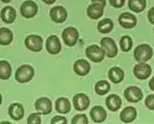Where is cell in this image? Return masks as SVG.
<instances>
[{
    "label": "cell",
    "mask_w": 154,
    "mask_h": 124,
    "mask_svg": "<svg viewBox=\"0 0 154 124\" xmlns=\"http://www.w3.org/2000/svg\"><path fill=\"white\" fill-rule=\"evenodd\" d=\"M35 108L40 114H49L52 112V102L47 97L38 98L35 102Z\"/></svg>",
    "instance_id": "cell-11"
},
{
    "label": "cell",
    "mask_w": 154,
    "mask_h": 124,
    "mask_svg": "<svg viewBox=\"0 0 154 124\" xmlns=\"http://www.w3.org/2000/svg\"><path fill=\"white\" fill-rule=\"evenodd\" d=\"M152 56H153V48L147 44L139 45L134 50V58L138 62H147L152 58Z\"/></svg>",
    "instance_id": "cell-2"
},
{
    "label": "cell",
    "mask_w": 154,
    "mask_h": 124,
    "mask_svg": "<svg viewBox=\"0 0 154 124\" xmlns=\"http://www.w3.org/2000/svg\"><path fill=\"white\" fill-rule=\"evenodd\" d=\"M147 6L146 0H128V8L134 12H142Z\"/></svg>",
    "instance_id": "cell-27"
},
{
    "label": "cell",
    "mask_w": 154,
    "mask_h": 124,
    "mask_svg": "<svg viewBox=\"0 0 154 124\" xmlns=\"http://www.w3.org/2000/svg\"><path fill=\"white\" fill-rule=\"evenodd\" d=\"M137 118V109L134 107H126L120 114V119L123 123H131Z\"/></svg>",
    "instance_id": "cell-20"
},
{
    "label": "cell",
    "mask_w": 154,
    "mask_h": 124,
    "mask_svg": "<svg viewBox=\"0 0 154 124\" xmlns=\"http://www.w3.org/2000/svg\"><path fill=\"white\" fill-rule=\"evenodd\" d=\"M149 88H150L152 91H154V77L149 81Z\"/></svg>",
    "instance_id": "cell-38"
},
{
    "label": "cell",
    "mask_w": 154,
    "mask_h": 124,
    "mask_svg": "<svg viewBox=\"0 0 154 124\" xmlns=\"http://www.w3.org/2000/svg\"><path fill=\"white\" fill-rule=\"evenodd\" d=\"M89 104H90V98H89L85 93H78L75 94L73 98V106L76 110L83 112L85 109H88Z\"/></svg>",
    "instance_id": "cell-12"
},
{
    "label": "cell",
    "mask_w": 154,
    "mask_h": 124,
    "mask_svg": "<svg viewBox=\"0 0 154 124\" xmlns=\"http://www.w3.org/2000/svg\"><path fill=\"white\" fill-rule=\"evenodd\" d=\"M113 29V21L111 19H104L97 24V30L101 34H109Z\"/></svg>",
    "instance_id": "cell-26"
},
{
    "label": "cell",
    "mask_w": 154,
    "mask_h": 124,
    "mask_svg": "<svg viewBox=\"0 0 154 124\" xmlns=\"http://www.w3.org/2000/svg\"><path fill=\"white\" fill-rule=\"evenodd\" d=\"M146 107L150 110H154V94H149L146 98Z\"/></svg>",
    "instance_id": "cell-32"
},
{
    "label": "cell",
    "mask_w": 154,
    "mask_h": 124,
    "mask_svg": "<svg viewBox=\"0 0 154 124\" xmlns=\"http://www.w3.org/2000/svg\"><path fill=\"white\" fill-rule=\"evenodd\" d=\"M2 102H3V96H2V93H0V106H2Z\"/></svg>",
    "instance_id": "cell-40"
},
{
    "label": "cell",
    "mask_w": 154,
    "mask_h": 124,
    "mask_svg": "<svg viewBox=\"0 0 154 124\" xmlns=\"http://www.w3.org/2000/svg\"><path fill=\"white\" fill-rule=\"evenodd\" d=\"M125 98L131 103H137L143 98V92L136 86H130L125 90Z\"/></svg>",
    "instance_id": "cell-8"
},
{
    "label": "cell",
    "mask_w": 154,
    "mask_h": 124,
    "mask_svg": "<svg viewBox=\"0 0 154 124\" xmlns=\"http://www.w3.org/2000/svg\"><path fill=\"white\" fill-rule=\"evenodd\" d=\"M86 12H88V16L90 18V19L97 20V19H100L102 15H104V6H101V5H99V4H94V3H93L88 8Z\"/></svg>",
    "instance_id": "cell-21"
},
{
    "label": "cell",
    "mask_w": 154,
    "mask_h": 124,
    "mask_svg": "<svg viewBox=\"0 0 154 124\" xmlns=\"http://www.w3.org/2000/svg\"><path fill=\"white\" fill-rule=\"evenodd\" d=\"M119 22L123 29H133L137 25V18L131 12L126 11L119 16Z\"/></svg>",
    "instance_id": "cell-13"
},
{
    "label": "cell",
    "mask_w": 154,
    "mask_h": 124,
    "mask_svg": "<svg viewBox=\"0 0 154 124\" xmlns=\"http://www.w3.org/2000/svg\"><path fill=\"white\" fill-rule=\"evenodd\" d=\"M106 106L111 112H116L121 108L122 106V101L117 94H110L106 98Z\"/></svg>",
    "instance_id": "cell-22"
},
{
    "label": "cell",
    "mask_w": 154,
    "mask_h": 124,
    "mask_svg": "<svg viewBox=\"0 0 154 124\" xmlns=\"http://www.w3.org/2000/svg\"><path fill=\"white\" fill-rule=\"evenodd\" d=\"M14 40V34L8 28H0V45L6 46L10 45Z\"/></svg>",
    "instance_id": "cell-24"
},
{
    "label": "cell",
    "mask_w": 154,
    "mask_h": 124,
    "mask_svg": "<svg viewBox=\"0 0 154 124\" xmlns=\"http://www.w3.org/2000/svg\"><path fill=\"white\" fill-rule=\"evenodd\" d=\"M0 18L5 24H12L16 20V10L12 6H4L0 11Z\"/></svg>",
    "instance_id": "cell-16"
},
{
    "label": "cell",
    "mask_w": 154,
    "mask_h": 124,
    "mask_svg": "<svg viewBox=\"0 0 154 124\" xmlns=\"http://www.w3.org/2000/svg\"><path fill=\"white\" fill-rule=\"evenodd\" d=\"M91 3H94V4H99V5H101V6H104V8H105V5H106V0H91Z\"/></svg>",
    "instance_id": "cell-36"
},
{
    "label": "cell",
    "mask_w": 154,
    "mask_h": 124,
    "mask_svg": "<svg viewBox=\"0 0 154 124\" xmlns=\"http://www.w3.org/2000/svg\"><path fill=\"white\" fill-rule=\"evenodd\" d=\"M153 31H154V30H153Z\"/></svg>",
    "instance_id": "cell-41"
},
{
    "label": "cell",
    "mask_w": 154,
    "mask_h": 124,
    "mask_svg": "<svg viewBox=\"0 0 154 124\" xmlns=\"http://www.w3.org/2000/svg\"><path fill=\"white\" fill-rule=\"evenodd\" d=\"M25 46L32 52H40L43 48V40L38 35H29L25 39Z\"/></svg>",
    "instance_id": "cell-5"
},
{
    "label": "cell",
    "mask_w": 154,
    "mask_h": 124,
    "mask_svg": "<svg viewBox=\"0 0 154 124\" xmlns=\"http://www.w3.org/2000/svg\"><path fill=\"white\" fill-rule=\"evenodd\" d=\"M51 123H52V124H56V123L66 124V123H67V118H64V117H54V118H52Z\"/></svg>",
    "instance_id": "cell-34"
},
{
    "label": "cell",
    "mask_w": 154,
    "mask_h": 124,
    "mask_svg": "<svg viewBox=\"0 0 154 124\" xmlns=\"http://www.w3.org/2000/svg\"><path fill=\"white\" fill-rule=\"evenodd\" d=\"M9 116L14 120H20L25 116V108L21 103H12L9 107Z\"/></svg>",
    "instance_id": "cell-17"
},
{
    "label": "cell",
    "mask_w": 154,
    "mask_h": 124,
    "mask_svg": "<svg viewBox=\"0 0 154 124\" xmlns=\"http://www.w3.org/2000/svg\"><path fill=\"white\" fill-rule=\"evenodd\" d=\"M62 39L64 41L67 46L72 47L74 46L76 42H78V39H79V31L78 29H75L73 26H69V28H66L62 32Z\"/></svg>",
    "instance_id": "cell-4"
},
{
    "label": "cell",
    "mask_w": 154,
    "mask_h": 124,
    "mask_svg": "<svg viewBox=\"0 0 154 124\" xmlns=\"http://www.w3.org/2000/svg\"><path fill=\"white\" fill-rule=\"evenodd\" d=\"M0 2H3V3L8 4V3H10V2H11V0H0Z\"/></svg>",
    "instance_id": "cell-39"
},
{
    "label": "cell",
    "mask_w": 154,
    "mask_h": 124,
    "mask_svg": "<svg viewBox=\"0 0 154 124\" xmlns=\"http://www.w3.org/2000/svg\"><path fill=\"white\" fill-rule=\"evenodd\" d=\"M89 119L85 114H76L75 117H73L72 123L73 124H88Z\"/></svg>",
    "instance_id": "cell-30"
},
{
    "label": "cell",
    "mask_w": 154,
    "mask_h": 124,
    "mask_svg": "<svg viewBox=\"0 0 154 124\" xmlns=\"http://www.w3.org/2000/svg\"><path fill=\"white\" fill-rule=\"evenodd\" d=\"M150 73H152V67L148 64H146V62H139L133 68V74L136 76V78L142 81L147 80L150 76Z\"/></svg>",
    "instance_id": "cell-9"
},
{
    "label": "cell",
    "mask_w": 154,
    "mask_h": 124,
    "mask_svg": "<svg viewBox=\"0 0 154 124\" xmlns=\"http://www.w3.org/2000/svg\"><path fill=\"white\" fill-rule=\"evenodd\" d=\"M85 55H86V57L89 60L93 61V62H101L102 60L105 58L104 50L101 48V46H97V45L88 46L86 50H85Z\"/></svg>",
    "instance_id": "cell-6"
},
{
    "label": "cell",
    "mask_w": 154,
    "mask_h": 124,
    "mask_svg": "<svg viewBox=\"0 0 154 124\" xmlns=\"http://www.w3.org/2000/svg\"><path fill=\"white\" fill-rule=\"evenodd\" d=\"M49 16L54 22L62 24V22H64L67 20L68 12H67V10L64 6H53L49 11Z\"/></svg>",
    "instance_id": "cell-10"
},
{
    "label": "cell",
    "mask_w": 154,
    "mask_h": 124,
    "mask_svg": "<svg viewBox=\"0 0 154 124\" xmlns=\"http://www.w3.org/2000/svg\"><path fill=\"white\" fill-rule=\"evenodd\" d=\"M90 65L89 62L84 58H80V60H76L73 65V70L74 72L78 74V76H86V74L90 72Z\"/></svg>",
    "instance_id": "cell-15"
},
{
    "label": "cell",
    "mask_w": 154,
    "mask_h": 124,
    "mask_svg": "<svg viewBox=\"0 0 154 124\" xmlns=\"http://www.w3.org/2000/svg\"><path fill=\"white\" fill-rule=\"evenodd\" d=\"M110 88H111L110 83L107 81H105V80H101V81L96 82V84H95V92L99 96H104V94L109 93Z\"/></svg>",
    "instance_id": "cell-28"
},
{
    "label": "cell",
    "mask_w": 154,
    "mask_h": 124,
    "mask_svg": "<svg viewBox=\"0 0 154 124\" xmlns=\"http://www.w3.org/2000/svg\"><path fill=\"white\" fill-rule=\"evenodd\" d=\"M133 46V40L130 36H122L120 40V47L123 52H128Z\"/></svg>",
    "instance_id": "cell-29"
},
{
    "label": "cell",
    "mask_w": 154,
    "mask_h": 124,
    "mask_svg": "<svg viewBox=\"0 0 154 124\" xmlns=\"http://www.w3.org/2000/svg\"><path fill=\"white\" fill-rule=\"evenodd\" d=\"M11 76V65L8 61L2 60L0 61V80H9Z\"/></svg>",
    "instance_id": "cell-25"
},
{
    "label": "cell",
    "mask_w": 154,
    "mask_h": 124,
    "mask_svg": "<svg viewBox=\"0 0 154 124\" xmlns=\"http://www.w3.org/2000/svg\"><path fill=\"white\" fill-rule=\"evenodd\" d=\"M70 109H72V103L68 98L60 97L56 101V110L59 114H67L70 112Z\"/></svg>",
    "instance_id": "cell-18"
},
{
    "label": "cell",
    "mask_w": 154,
    "mask_h": 124,
    "mask_svg": "<svg viewBox=\"0 0 154 124\" xmlns=\"http://www.w3.org/2000/svg\"><path fill=\"white\" fill-rule=\"evenodd\" d=\"M109 78L112 83H120L125 78V72L120 67H112L109 71Z\"/></svg>",
    "instance_id": "cell-23"
},
{
    "label": "cell",
    "mask_w": 154,
    "mask_h": 124,
    "mask_svg": "<svg viewBox=\"0 0 154 124\" xmlns=\"http://www.w3.org/2000/svg\"><path fill=\"white\" fill-rule=\"evenodd\" d=\"M110 4L113 6V8H116V9H120L125 5V2L126 0H109Z\"/></svg>",
    "instance_id": "cell-33"
},
{
    "label": "cell",
    "mask_w": 154,
    "mask_h": 124,
    "mask_svg": "<svg viewBox=\"0 0 154 124\" xmlns=\"http://www.w3.org/2000/svg\"><path fill=\"white\" fill-rule=\"evenodd\" d=\"M148 20L154 25V8L149 9V11H148Z\"/></svg>",
    "instance_id": "cell-35"
},
{
    "label": "cell",
    "mask_w": 154,
    "mask_h": 124,
    "mask_svg": "<svg viewBox=\"0 0 154 124\" xmlns=\"http://www.w3.org/2000/svg\"><path fill=\"white\" fill-rule=\"evenodd\" d=\"M42 2L45 4H47V5H52V4H54L57 2V0H42Z\"/></svg>",
    "instance_id": "cell-37"
},
{
    "label": "cell",
    "mask_w": 154,
    "mask_h": 124,
    "mask_svg": "<svg viewBox=\"0 0 154 124\" xmlns=\"http://www.w3.org/2000/svg\"><path fill=\"white\" fill-rule=\"evenodd\" d=\"M27 123L29 124H40L41 123V117H40V113H32L30 114V117L27 118Z\"/></svg>",
    "instance_id": "cell-31"
},
{
    "label": "cell",
    "mask_w": 154,
    "mask_h": 124,
    "mask_svg": "<svg viewBox=\"0 0 154 124\" xmlns=\"http://www.w3.org/2000/svg\"><path fill=\"white\" fill-rule=\"evenodd\" d=\"M90 117L95 123H102L106 119L107 113L101 106H95L90 109Z\"/></svg>",
    "instance_id": "cell-19"
},
{
    "label": "cell",
    "mask_w": 154,
    "mask_h": 124,
    "mask_svg": "<svg viewBox=\"0 0 154 124\" xmlns=\"http://www.w3.org/2000/svg\"><path fill=\"white\" fill-rule=\"evenodd\" d=\"M20 12L21 15L23 18L26 19H32L37 15L38 12V6L35 2H32V0H27V2H23L21 8H20Z\"/></svg>",
    "instance_id": "cell-7"
},
{
    "label": "cell",
    "mask_w": 154,
    "mask_h": 124,
    "mask_svg": "<svg viewBox=\"0 0 154 124\" xmlns=\"http://www.w3.org/2000/svg\"><path fill=\"white\" fill-rule=\"evenodd\" d=\"M100 45H101V48L104 50L105 56L112 58L117 55V51H119L117 45L112 37H102L101 41H100Z\"/></svg>",
    "instance_id": "cell-3"
},
{
    "label": "cell",
    "mask_w": 154,
    "mask_h": 124,
    "mask_svg": "<svg viewBox=\"0 0 154 124\" xmlns=\"http://www.w3.org/2000/svg\"><path fill=\"white\" fill-rule=\"evenodd\" d=\"M35 76V70L31 65H22L16 70L15 80L19 83H27Z\"/></svg>",
    "instance_id": "cell-1"
},
{
    "label": "cell",
    "mask_w": 154,
    "mask_h": 124,
    "mask_svg": "<svg viewBox=\"0 0 154 124\" xmlns=\"http://www.w3.org/2000/svg\"><path fill=\"white\" fill-rule=\"evenodd\" d=\"M46 48L51 55H57L62 50V44L57 35H51L46 41Z\"/></svg>",
    "instance_id": "cell-14"
}]
</instances>
